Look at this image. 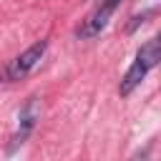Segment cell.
<instances>
[{
    "instance_id": "6da1fadb",
    "label": "cell",
    "mask_w": 161,
    "mask_h": 161,
    "mask_svg": "<svg viewBox=\"0 0 161 161\" xmlns=\"http://www.w3.org/2000/svg\"><path fill=\"white\" fill-rule=\"evenodd\" d=\"M156 63H158V40L151 38V40H146V43L138 48L136 60L131 63V68H128L126 75L121 78L118 93H121V96H131V93L141 86V80L148 75V70L156 68Z\"/></svg>"
},
{
    "instance_id": "7a4b0ae2",
    "label": "cell",
    "mask_w": 161,
    "mask_h": 161,
    "mask_svg": "<svg viewBox=\"0 0 161 161\" xmlns=\"http://www.w3.org/2000/svg\"><path fill=\"white\" fill-rule=\"evenodd\" d=\"M45 48H48V40H38V43H33L30 48H25L18 58H13V60L8 63V68L0 73V78H3V80H20V78H25V75L40 63Z\"/></svg>"
},
{
    "instance_id": "3957f363",
    "label": "cell",
    "mask_w": 161,
    "mask_h": 161,
    "mask_svg": "<svg viewBox=\"0 0 161 161\" xmlns=\"http://www.w3.org/2000/svg\"><path fill=\"white\" fill-rule=\"evenodd\" d=\"M121 5V0H101V5L83 20V25L78 28V38L80 40H93L96 35H101V30L108 25L111 15L116 13V8Z\"/></svg>"
},
{
    "instance_id": "277c9868",
    "label": "cell",
    "mask_w": 161,
    "mask_h": 161,
    "mask_svg": "<svg viewBox=\"0 0 161 161\" xmlns=\"http://www.w3.org/2000/svg\"><path fill=\"white\" fill-rule=\"evenodd\" d=\"M38 118H40V106H38V101H35V98H28V101H25V106L20 108V113H18V131H15V133H13V138H10L8 153H13L15 148H20V146L28 141V136L33 133V128H35Z\"/></svg>"
}]
</instances>
